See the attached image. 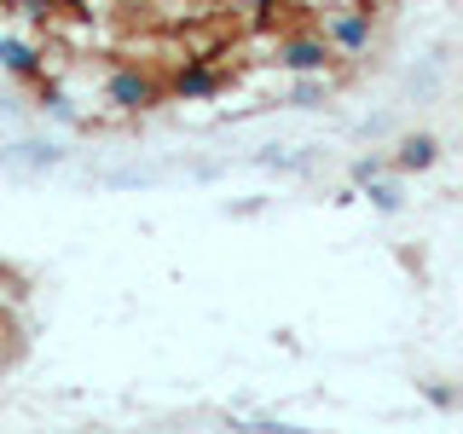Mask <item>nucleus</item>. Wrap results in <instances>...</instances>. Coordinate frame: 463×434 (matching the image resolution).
I'll return each mask as SVG.
<instances>
[{
  "label": "nucleus",
  "mask_w": 463,
  "mask_h": 434,
  "mask_svg": "<svg viewBox=\"0 0 463 434\" xmlns=\"http://www.w3.org/2000/svg\"><path fill=\"white\" fill-rule=\"evenodd\" d=\"M318 35H325L336 52H365L371 35H376V18L365 6H336V12H325V29H318Z\"/></svg>",
  "instance_id": "1"
},
{
  "label": "nucleus",
  "mask_w": 463,
  "mask_h": 434,
  "mask_svg": "<svg viewBox=\"0 0 463 434\" xmlns=\"http://www.w3.org/2000/svg\"><path fill=\"white\" fill-rule=\"evenodd\" d=\"M272 58H279V70H289V76H318V70L336 64V47L325 35H289V41H279Z\"/></svg>",
  "instance_id": "2"
},
{
  "label": "nucleus",
  "mask_w": 463,
  "mask_h": 434,
  "mask_svg": "<svg viewBox=\"0 0 463 434\" xmlns=\"http://www.w3.org/2000/svg\"><path fill=\"white\" fill-rule=\"evenodd\" d=\"M105 105L110 110H151L156 105V81L145 76V70L122 64V70H110V76H105Z\"/></svg>",
  "instance_id": "3"
},
{
  "label": "nucleus",
  "mask_w": 463,
  "mask_h": 434,
  "mask_svg": "<svg viewBox=\"0 0 463 434\" xmlns=\"http://www.w3.org/2000/svg\"><path fill=\"white\" fill-rule=\"evenodd\" d=\"M0 70L18 76V81H35L41 76V47L24 41V35H0Z\"/></svg>",
  "instance_id": "4"
},
{
  "label": "nucleus",
  "mask_w": 463,
  "mask_h": 434,
  "mask_svg": "<svg viewBox=\"0 0 463 434\" xmlns=\"http://www.w3.org/2000/svg\"><path fill=\"white\" fill-rule=\"evenodd\" d=\"M64 163V151L58 145H12V156L0 151V168H18V174H47Z\"/></svg>",
  "instance_id": "5"
},
{
  "label": "nucleus",
  "mask_w": 463,
  "mask_h": 434,
  "mask_svg": "<svg viewBox=\"0 0 463 434\" xmlns=\"http://www.w3.org/2000/svg\"><path fill=\"white\" fill-rule=\"evenodd\" d=\"M434 156H440V139H434V134H405L394 163H400L405 174H417V168H434Z\"/></svg>",
  "instance_id": "6"
},
{
  "label": "nucleus",
  "mask_w": 463,
  "mask_h": 434,
  "mask_svg": "<svg viewBox=\"0 0 463 434\" xmlns=\"http://www.w3.org/2000/svg\"><path fill=\"white\" fill-rule=\"evenodd\" d=\"M214 87H221V76H214L209 64H185L180 76H174V93H180V99H209Z\"/></svg>",
  "instance_id": "7"
},
{
  "label": "nucleus",
  "mask_w": 463,
  "mask_h": 434,
  "mask_svg": "<svg viewBox=\"0 0 463 434\" xmlns=\"http://www.w3.org/2000/svg\"><path fill=\"white\" fill-rule=\"evenodd\" d=\"M325 93H330V76H325V70H318V76H301L296 87H289V105L313 110V105H318V99H325Z\"/></svg>",
  "instance_id": "8"
},
{
  "label": "nucleus",
  "mask_w": 463,
  "mask_h": 434,
  "mask_svg": "<svg viewBox=\"0 0 463 434\" xmlns=\"http://www.w3.org/2000/svg\"><path fill=\"white\" fill-rule=\"evenodd\" d=\"M365 192H371V203H376V209H383V214H400V209H405L400 185H388L383 174H376V180H365Z\"/></svg>",
  "instance_id": "9"
},
{
  "label": "nucleus",
  "mask_w": 463,
  "mask_h": 434,
  "mask_svg": "<svg viewBox=\"0 0 463 434\" xmlns=\"http://www.w3.org/2000/svg\"><path fill=\"white\" fill-rule=\"evenodd\" d=\"M376 174H383V156H359V163H354V180H359V185L376 180Z\"/></svg>",
  "instance_id": "10"
}]
</instances>
